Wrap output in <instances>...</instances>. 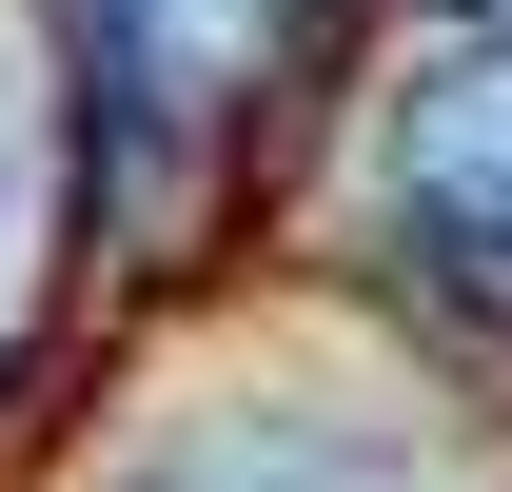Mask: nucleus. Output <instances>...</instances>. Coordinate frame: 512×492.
Listing matches in <instances>:
<instances>
[{"mask_svg":"<svg viewBox=\"0 0 512 492\" xmlns=\"http://www.w3.org/2000/svg\"><path fill=\"white\" fill-rule=\"evenodd\" d=\"M375 237L453 315L512 335V0H453L434 40L375 79Z\"/></svg>","mask_w":512,"mask_h":492,"instance_id":"nucleus-1","label":"nucleus"},{"mask_svg":"<svg viewBox=\"0 0 512 492\" xmlns=\"http://www.w3.org/2000/svg\"><path fill=\"white\" fill-rule=\"evenodd\" d=\"M276 40H296V0H79V119H99V178L158 217V197L256 119Z\"/></svg>","mask_w":512,"mask_h":492,"instance_id":"nucleus-2","label":"nucleus"},{"mask_svg":"<svg viewBox=\"0 0 512 492\" xmlns=\"http://www.w3.org/2000/svg\"><path fill=\"white\" fill-rule=\"evenodd\" d=\"M158 492H453V453L394 394H237L217 433L158 453Z\"/></svg>","mask_w":512,"mask_h":492,"instance_id":"nucleus-3","label":"nucleus"},{"mask_svg":"<svg viewBox=\"0 0 512 492\" xmlns=\"http://www.w3.org/2000/svg\"><path fill=\"white\" fill-rule=\"evenodd\" d=\"M0 276H20V79H0Z\"/></svg>","mask_w":512,"mask_h":492,"instance_id":"nucleus-4","label":"nucleus"}]
</instances>
